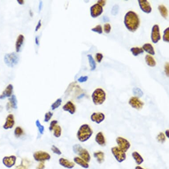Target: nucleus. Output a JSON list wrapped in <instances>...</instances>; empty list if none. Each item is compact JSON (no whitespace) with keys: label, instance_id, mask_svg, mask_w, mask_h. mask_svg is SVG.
<instances>
[{"label":"nucleus","instance_id":"79ce46f5","mask_svg":"<svg viewBox=\"0 0 169 169\" xmlns=\"http://www.w3.org/2000/svg\"><path fill=\"white\" fill-rule=\"evenodd\" d=\"M58 121L56 120H53L51 122L49 126V129L50 131L51 132L53 131V128H54L55 126L57 125Z\"/></svg>","mask_w":169,"mask_h":169},{"label":"nucleus","instance_id":"37998d69","mask_svg":"<svg viewBox=\"0 0 169 169\" xmlns=\"http://www.w3.org/2000/svg\"><path fill=\"white\" fill-rule=\"evenodd\" d=\"M111 30V26L110 24H106L104 25V30L106 33L108 34L110 32Z\"/></svg>","mask_w":169,"mask_h":169},{"label":"nucleus","instance_id":"b1692460","mask_svg":"<svg viewBox=\"0 0 169 169\" xmlns=\"http://www.w3.org/2000/svg\"><path fill=\"white\" fill-rule=\"evenodd\" d=\"M142 49H143V50H144L146 52L149 53L150 55H155V51H154V47L151 44L147 43V44H144L143 46Z\"/></svg>","mask_w":169,"mask_h":169},{"label":"nucleus","instance_id":"dca6fc26","mask_svg":"<svg viewBox=\"0 0 169 169\" xmlns=\"http://www.w3.org/2000/svg\"><path fill=\"white\" fill-rule=\"evenodd\" d=\"M63 109L64 111L68 112L70 114L74 115L76 111V107L72 101H68L63 107Z\"/></svg>","mask_w":169,"mask_h":169},{"label":"nucleus","instance_id":"423d86ee","mask_svg":"<svg viewBox=\"0 0 169 169\" xmlns=\"http://www.w3.org/2000/svg\"><path fill=\"white\" fill-rule=\"evenodd\" d=\"M115 141L117 144V146L126 153L131 147V144L130 142L127 139L123 137H118L116 138Z\"/></svg>","mask_w":169,"mask_h":169},{"label":"nucleus","instance_id":"aec40b11","mask_svg":"<svg viewBox=\"0 0 169 169\" xmlns=\"http://www.w3.org/2000/svg\"><path fill=\"white\" fill-rule=\"evenodd\" d=\"M13 87L12 84H8L1 95L0 96V99H3L6 97H11L13 95Z\"/></svg>","mask_w":169,"mask_h":169},{"label":"nucleus","instance_id":"c9c22d12","mask_svg":"<svg viewBox=\"0 0 169 169\" xmlns=\"http://www.w3.org/2000/svg\"><path fill=\"white\" fill-rule=\"evenodd\" d=\"M36 125L38 129L39 133L41 134H43L44 133V127L43 125H42V124H41L40 121L38 120H37L36 121Z\"/></svg>","mask_w":169,"mask_h":169},{"label":"nucleus","instance_id":"3c124183","mask_svg":"<svg viewBox=\"0 0 169 169\" xmlns=\"http://www.w3.org/2000/svg\"><path fill=\"white\" fill-rule=\"evenodd\" d=\"M40 26H41V21L40 20V21L39 22L37 25V27H36V31H37V30L40 28Z\"/></svg>","mask_w":169,"mask_h":169},{"label":"nucleus","instance_id":"bb28decb","mask_svg":"<svg viewBox=\"0 0 169 169\" xmlns=\"http://www.w3.org/2000/svg\"><path fill=\"white\" fill-rule=\"evenodd\" d=\"M53 134L56 138L60 137L62 134V128L60 126L57 125L53 128Z\"/></svg>","mask_w":169,"mask_h":169},{"label":"nucleus","instance_id":"412c9836","mask_svg":"<svg viewBox=\"0 0 169 169\" xmlns=\"http://www.w3.org/2000/svg\"><path fill=\"white\" fill-rule=\"evenodd\" d=\"M132 156L134 160L135 161L136 163L138 165H140L141 164L143 163V162H144V158L137 151L133 152Z\"/></svg>","mask_w":169,"mask_h":169},{"label":"nucleus","instance_id":"f257e3e1","mask_svg":"<svg viewBox=\"0 0 169 169\" xmlns=\"http://www.w3.org/2000/svg\"><path fill=\"white\" fill-rule=\"evenodd\" d=\"M124 24L130 32H136L140 25V20L138 15L133 11H128L125 15Z\"/></svg>","mask_w":169,"mask_h":169},{"label":"nucleus","instance_id":"c03bdc74","mask_svg":"<svg viewBox=\"0 0 169 169\" xmlns=\"http://www.w3.org/2000/svg\"><path fill=\"white\" fill-rule=\"evenodd\" d=\"M103 58V56L102 54L100 53H96V61H97L98 63H101Z\"/></svg>","mask_w":169,"mask_h":169},{"label":"nucleus","instance_id":"a18cd8bd","mask_svg":"<svg viewBox=\"0 0 169 169\" xmlns=\"http://www.w3.org/2000/svg\"><path fill=\"white\" fill-rule=\"evenodd\" d=\"M88 79V77L87 76H82L78 78V81L79 82H87Z\"/></svg>","mask_w":169,"mask_h":169},{"label":"nucleus","instance_id":"7c9ffc66","mask_svg":"<svg viewBox=\"0 0 169 169\" xmlns=\"http://www.w3.org/2000/svg\"><path fill=\"white\" fill-rule=\"evenodd\" d=\"M29 165V162L27 160L23 159L20 165L16 166L15 169H28Z\"/></svg>","mask_w":169,"mask_h":169},{"label":"nucleus","instance_id":"f704fd0d","mask_svg":"<svg viewBox=\"0 0 169 169\" xmlns=\"http://www.w3.org/2000/svg\"><path fill=\"white\" fill-rule=\"evenodd\" d=\"M133 93L134 95L138 97H142L144 95L143 91L139 88H134L133 89Z\"/></svg>","mask_w":169,"mask_h":169},{"label":"nucleus","instance_id":"ddd939ff","mask_svg":"<svg viewBox=\"0 0 169 169\" xmlns=\"http://www.w3.org/2000/svg\"><path fill=\"white\" fill-rule=\"evenodd\" d=\"M16 159V156L13 155L5 156L2 159V163L7 168H11L15 164Z\"/></svg>","mask_w":169,"mask_h":169},{"label":"nucleus","instance_id":"4be33fe9","mask_svg":"<svg viewBox=\"0 0 169 169\" xmlns=\"http://www.w3.org/2000/svg\"><path fill=\"white\" fill-rule=\"evenodd\" d=\"M74 161L76 164L80 165L84 169H88L89 167V164L88 163H87L79 157L77 156L74 158Z\"/></svg>","mask_w":169,"mask_h":169},{"label":"nucleus","instance_id":"864d4df0","mask_svg":"<svg viewBox=\"0 0 169 169\" xmlns=\"http://www.w3.org/2000/svg\"><path fill=\"white\" fill-rule=\"evenodd\" d=\"M36 44H37L38 45L39 44V41H38V38L37 37H36Z\"/></svg>","mask_w":169,"mask_h":169},{"label":"nucleus","instance_id":"a211bd4d","mask_svg":"<svg viewBox=\"0 0 169 169\" xmlns=\"http://www.w3.org/2000/svg\"><path fill=\"white\" fill-rule=\"evenodd\" d=\"M58 163L60 165L66 169H73L75 166V164L73 162L63 158H59Z\"/></svg>","mask_w":169,"mask_h":169},{"label":"nucleus","instance_id":"7ed1b4c3","mask_svg":"<svg viewBox=\"0 0 169 169\" xmlns=\"http://www.w3.org/2000/svg\"><path fill=\"white\" fill-rule=\"evenodd\" d=\"M92 101L95 106H100L105 102L106 99V94L104 89L98 88L92 93Z\"/></svg>","mask_w":169,"mask_h":169},{"label":"nucleus","instance_id":"0eeeda50","mask_svg":"<svg viewBox=\"0 0 169 169\" xmlns=\"http://www.w3.org/2000/svg\"><path fill=\"white\" fill-rule=\"evenodd\" d=\"M34 159L38 162H45L50 160L51 156L49 153L44 151H37L35 152L33 155Z\"/></svg>","mask_w":169,"mask_h":169},{"label":"nucleus","instance_id":"9d476101","mask_svg":"<svg viewBox=\"0 0 169 169\" xmlns=\"http://www.w3.org/2000/svg\"><path fill=\"white\" fill-rule=\"evenodd\" d=\"M151 39L154 44H157L161 39L160 29L158 25H154L152 28Z\"/></svg>","mask_w":169,"mask_h":169},{"label":"nucleus","instance_id":"6e6552de","mask_svg":"<svg viewBox=\"0 0 169 169\" xmlns=\"http://www.w3.org/2000/svg\"><path fill=\"white\" fill-rule=\"evenodd\" d=\"M4 61L7 65L9 67H13L14 65L18 63V58L15 53L8 54L5 56Z\"/></svg>","mask_w":169,"mask_h":169},{"label":"nucleus","instance_id":"de8ad7c7","mask_svg":"<svg viewBox=\"0 0 169 169\" xmlns=\"http://www.w3.org/2000/svg\"><path fill=\"white\" fill-rule=\"evenodd\" d=\"M169 63H165V74L167 77H169Z\"/></svg>","mask_w":169,"mask_h":169},{"label":"nucleus","instance_id":"f03ea898","mask_svg":"<svg viewBox=\"0 0 169 169\" xmlns=\"http://www.w3.org/2000/svg\"><path fill=\"white\" fill-rule=\"evenodd\" d=\"M93 134V130L89 125L85 124L79 127L77 133V139L80 142L84 143L89 140Z\"/></svg>","mask_w":169,"mask_h":169},{"label":"nucleus","instance_id":"f3484780","mask_svg":"<svg viewBox=\"0 0 169 169\" xmlns=\"http://www.w3.org/2000/svg\"><path fill=\"white\" fill-rule=\"evenodd\" d=\"M95 140L96 142L101 146H104L106 144V140L102 132H99L96 134Z\"/></svg>","mask_w":169,"mask_h":169},{"label":"nucleus","instance_id":"4c0bfd02","mask_svg":"<svg viewBox=\"0 0 169 169\" xmlns=\"http://www.w3.org/2000/svg\"><path fill=\"white\" fill-rule=\"evenodd\" d=\"M53 115V113H51V112H48L46 113L44 115V122H49V121L51 120V119Z\"/></svg>","mask_w":169,"mask_h":169},{"label":"nucleus","instance_id":"2f4dec72","mask_svg":"<svg viewBox=\"0 0 169 169\" xmlns=\"http://www.w3.org/2000/svg\"><path fill=\"white\" fill-rule=\"evenodd\" d=\"M87 57L88 58L89 65L91 67V70H94L96 68V63L95 61L91 55H87Z\"/></svg>","mask_w":169,"mask_h":169},{"label":"nucleus","instance_id":"2eb2a0df","mask_svg":"<svg viewBox=\"0 0 169 169\" xmlns=\"http://www.w3.org/2000/svg\"><path fill=\"white\" fill-rule=\"evenodd\" d=\"M139 4L140 9L146 13H150L151 12L152 8L149 2L146 0H139Z\"/></svg>","mask_w":169,"mask_h":169},{"label":"nucleus","instance_id":"c85d7f7f","mask_svg":"<svg viewBox=\"0 0 169 169\" xmlns=\"http://www.w3.org/2000/svg\"><path fill=\"white\" fill-rule=\"evenodd\" d=\"M130 51L134 56H137L139 54H143L144 52V50L142 48L139 47H132Z\"/></svg>","mask_w":169,"mask_h":169},{"label":"nucleus","instance_id":"c756f323","mask_svg":"<svg viewBox=\"0 0 169 169\" xmlns=\"http://www.w3.org/2000/svg\"><path fill=\"white\" fill-rule=\"evenodd\" d=\"M14 133L15 136L16 137H20L24 134V131L22 127H16L15 129Z\"/></svg>","mask_w":169,"mask_h":169},{"label":"nucleus","instance_id":"58836bf2","mask_svg":"<svg viewBox=\"0 0 169 169\" xmlns=\"http://www.w3.org/2000/svg\"><path fill=\"white\" fill-rule=\"evenodd\" d=\"M93 32H95L99 34H101L103 32L102 26L101 25H97L95 27L91 29Z\"/></svg>","mask_w":169,"mask_h":169},{"label":"nucleus","instance_id":"603ef678","mask_svg":"<svg viewBox=\"0 0 169 169\" xmlns=\"http://www.w3.org/2000/svg\"><path fill=\"white\" fill-rule=\"evenodd\" d=\"M135 169H144V168H143V167H141V166H139V165H138V166H136V168H135Z\"/></svg>","mask_w":169,"mask_h":169},{"label":"nucleus","instance_id":"5701e85b","mask_svg":"<svg viewBox=\"0 0 169 169\" xmlns=\"http://www.w3.org/2000/svg\"><path fill=\"white\" fill-rule=\"evenodd\" d=\"M94 156L96 158V161L99 163H102L105 161V154L102 151L95 152Z\"/></svg>","mask_w":169,"mask_h":169},{"label":"nucleus","instance_id":"393cba45","mask_svg":"<svg viewBox=\"0 0 169 169\" xmlns=\"http://www.w3.org/2000/svg\"><path fill=\"white\" fill-rule=\"evenodd\" d=\"M145 61L147 65L151 67L156 66V63L153 57L150 55H146L145 57Z\"/></svg>","mask_w":169,"mask_h":169},{"label":"nucleus","instance_id":"473e14b6","mask_svg":"<svg viewBox=\"0 0 169 169\" xmlns=\"http://www.w3.org/2000/svg\"><path fill=\"white\" fill-rule=\"evenodd\" d=\"M156 139L158 142L161 143V144H163L166 141V138L165 135L164 133L161 132L158 134Z\"/></svg>","mask_w":169,"mask_h":169},{"label":"nucleus","instance_id":"49530a36","mask_svg":"<svg viewBox=\"0 0 169 169\" xmlns=\"http://www.w3.org/2000/svg\"><path fill=\"white\" fill-rule=\"evenodd\" d=\"M45 167V165L44 162H40L36 167V169H44Z\"/></svg>","mask_w":169,"mask_h":169},{"label":"nucleus","instance_id":"e433bc0d","mask_svg":"<svg viewBox=\"0 0 169 169\" xmlns=\"http://www.w3.org/2000/svg\"><path fill=\"white\" fill-rule=\"evenodd\" d=\"M164 34L163 36V40L164 42H169V27H168L166 28L165 30L164 31Z\"/></svg>","mask_w":169,"mask_h":169},{"label":"nucleus","instance_id":"72a5a7b5","mask_svg":"<svg viewBox=\"0 0 169 169\" xmlns=\"http://www.w3.org/2000/svg\"><path fill=\"white\" fill-rule=\"evenodd\" d=\"M62 103V99H60V98L57 99V100L55 102H54V103L52 104V105H51V109H52V110H55V109L58 108L61 106Z\"/></svg>","mask_w":169,"mask_h":169},{"label":"nucleus","instance_id":"9b49d317","mask_svg":"<svg viewBox=\"0 0 169 169\" xmlns=\"http://www.w3.org/2000/svg\"><path fill=\"white\" fill-rule=\"evenodd\" d=\"M105 119L106 115L101 112H94L90 116L91 121L96 124H100L102 123L105 120Z\"/></svg>","mask_w":169,"mask_h":169},{"label":"nucleus","instance_id":"cd10ccee","mask_svg":"<svg viewBox=\"0 0 169 169\" xmlns=\"http://www.w3.org/2000/svg\"><path fill=\"white\" fill-rule=\"evenodd\" d=\"M158 9L163 18L166 19L168 15V11L164 5H161L158 6Z\"/></svg>","mask_w":169,"mask_h":169},{"label":"nucleus","instance_id":"09e8293b","mask_svg":"<svg viewBox=\"0 0 169 169\" xmlns=\"http://www.w3.org/2000/svg\"><path fill=\"white\" fill-rule=\"evenodd\" d=\"M97 3H98V4H99L100 6L103 7L106 5V1H104V0H101V1L100 0V1H97Z\"/></svg>","mask_w":169,"mask_h":169},{"label":"nucleus","instance_id":"a878e982","mask_svg":"<svg viewBox=\"0 0 169 169\" xmlns=\"http://www.w3.org/2000/svg\"><path fill=\"white\" fill-rule=\"evenodd\" d=\"M24 40V37L22 35H20L18 38L15 44V48L17 52H19L21 46L23 44Z\"/></svg>","mask_w":169,"mask_h":169},{"label":"nucleus","instance_id":"ea45409f","mask_svg":"<svg viewBox=\"0 0 169 169\" xmlns=\"http://www.w3.org/2000/svg\"><path fill=\"white\" fill-rule=\"evenodd\" d=\"M51 150L53 153H55L56 155L60 156L62 154V152L60 151V149L55 145L52 146L51 147Z\"/></svg>","mask_w":169,"mask_h":169},{"label":"nucleus","instance_id":"6ab92c4d","mask_svg":"<svg viewBox=\"0 0 169 169\" xmlns=\"http://www.w3.org/2000/svg\"><path fill=\"white\" fill-rule=\"evenodd\" d=\"M6 106L8 110H10L11 108L16 109L18 108V101L14 95H13L8 99V102Z\"/></svg>","mask_w":169,"mask_h":169},{"label":"nucleus","instance_id":"20e7f679","mask_svg":"<svg viewBox=\"0 0 169 169\" xmlns=\"http://www.w3.org/2000/svg\"><path fill=\"white\" fill-rule=\"evenodd\" d=\"M73 151L75 154L79 156V157L89 163L91 160V156L88 151L81 146L80 144H75L73 146Z\"/></svg>","mask_w":169,"mask_h":169},{"label":"nucleus","instance_id":"f8f14e48","mask_svg":"<svg viewBox=\"0 0 169 169\" xmlns=\"http://www.w3.org/2000/svg\"><path fill=\"white\" fill-rule=\"evenodd\" d=\"M103 12V7L100 6L98 3L94 4L90 8V15L94 18L100 16Z\"/></svg>","mask_w":169,"mask_h":169},{"label":"nucleus","instance_id":"1a4fd4ad","mask_svg":"<svg viewBox=\"0 0 169 169\" xmlns=\"http://www.w3.org/2000/svg\"><path fill=\"white\" fill-rule=\"evenodd\" d=\"M128 104L132 108L139 110L142 109L144 103L137 96H132L129 99Z\"/></svg>","mask_w":169,"mask_h":169},{"label":"nucleus","instance_id":"a19ab883","mask_svg":"<svg viewBox=\"0 0 169 169\" xmlns=\"http://www.w3.org/2000/svg\"><path fill=\"white\" fill-rule=\"evenodd\" d=\"M119 9V6L117 5H115V6L113 7V8H112L111 13H112V14L113 15H116L118 13Z\"/></svg>","mask_w":169,"mask_h":169},{"label":"nucleus","instance_id":"4468645a","mask_svg":"<svg viewBox=\"0 0 169 169\" xmlns=\"http://www.w3.org/2000/svg\"><path fill=\"white\" fill-rule=\"evenodd\" d=\"M15 118L12 114H9L6 118L5 124L3 125V127L5 130L12 129L15 125Z\"/></svg>","mask_w":169,"mask_h":169},{"label":"nucleus","instance_id":"8fccbe9b","mask_svg":"<svg viewBox=\"0 0 169 169\" xmlns=\"http://www.w3.org/2000/svg\"><path fill=\"white\" fill-rule=\"evenodd\" d=\"M165 135L166 138L167 137V138H169V129H167L166 131H165Z\"/></svg>","mask_w":169,"mask_h":169},{"label":"nucleus","instance_id":"39448f33","mask_svg":"<svg viewBox=\"0 0 169 169\" xmlns=\"http://www.w3.org/2000/svg\"><path fill=\"white\" fill-rule=\"evenodd\" d=\"M111 151L115 160L119 163H122L126 159V152L120 149L118 146L112 147L111 149Z\"/></svg>","mask_w":169,"mask_h":169}]
</instances>
